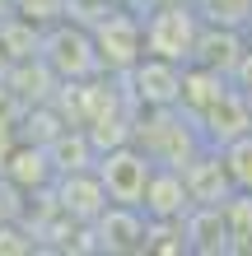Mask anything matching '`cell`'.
Returning <instances> with one entry per match:
<instances>
[{
    "instance_id": "obj_1",
    "label": "cell",
    "mask_w": 252,
    "mask_h": 256,
    "mask_svg": "<svg viewBox=\"0 0 252 256\" xmlns=\"http://www.w3.org/2000/svg\"><path fill=\"white\" fill-rule=\"evenodd\" d=\"M136 144H140L154 163L187 168V163L196 158L210 140H205L201 122L182 108V102H177V108H150V122L136 126Z\"/></svg>"
},
{
    "instance_id": "obj_2",
    "label": "cell",
    "mask_w": 252,
    "mask_h": 256,
    "mask_svg": "<svg viewBox=\"0 0 252 256\" xmlns=\"http://www.w3.org/2000/svg\"><path fill=\"white\" fill-rule=\"evenodd\" d=\"M42 61L52 66L56 84H84L103 70V52L98 38L80 24H56L42 33Z\"/></svg>"
},
{
    "instance_id": "obj_3",
    "label": "cell",
    "mask_w": 252,
    "mask_h": 256,
    "mask_svg": "<svg viewBox=\"0 0 252 256\" xmlns=\"http://www.w3.org/2000/svg\"><path fill=\"white\" fill-rule=\"evenodd\" d=\"M94 168H98V177H103V186H108L112 200H122V205H140V200H145V186H150V177H154L159 163L145 154L140 144L117 140L112 149H98Z\"/></svg>"
},
{
    "instance_id": "obj_4",
    "label": "cell",
    "mask_w": 252,
    "mask_h": 256,
    "mask_svg": "<svg viewBox=\"0 0 252 256\" xmlns=\"http://www.w3.org/2000/svg\"><path fill=\"white\" fill-rule=\"evenodd\" d=\"M201 24H205V19L196 14V5H187V0H182V5H159L150 19H145V52L191 66Z\"/></svg>"
},
{
    "instance_id": "obj_5",
    "label": "cell",
    "mask_w": 252,
    "mask_h": 256,
    "mask_svg": "<svg viewBox=\"0 0 252 256\" xmlns=\"http://www.w3.org/2000/svg\"><path fill=\"white\" fill-rule=\"evenodd\" d=\"M182 80H187V66L168 61V56H154V52H145L131 66V94H136V102H145V112L177 108L182 102Z\"/></svg>"
},
{
    "instance_id": "obj_6",
    "label": "cell",
    "mask_w": 252,
    "mask_h": 256,
    "mask_svg": "<svg viewBox=\"0 0 252 256\" xmlns=\"http://www.w3.org/2000/svg\"><path fill=\"white\" fill-rule=\"evenodd\" d=\"M94 238H98L94 242L98 252H145V242H150V214L140 205L112 200L94 219Z\"/></svg>"
},
{
    "instance_id": "obj_7",
    "label": "cell",
    "mask_w": 252,
    "mask_h": 256,
    "mask_svg": "<svg viewBox=\"0 0 252 256\" xmlns=\"http://www.w3.org/2000/svg\"><path fill=\"white\" fill-rule=\"evenodd\" d=\"M187 191H191V200L196 205H224L233 191V172H229V163H224V149L219 144H205L196 158L187 163Z\"/></svg>"
},
{
    "instance_id": "obj_8",
    "label": "cell",
    "mask_w": 252,
    "mask_h": 256,
    "mask_svg": "<svg viewBox=\"0 0 252 256\" xmlns=\"http://www.w3.org/2000/svg\"><path fill=\"white\" fill-rule=\"evenodd\" d=\"M196 122H201V130H205V140H210V144H229L233 135L252 130V98L243 94L238 84H229L224 94L196 116Z\"/></svg>"
},
{
    "instance_id": "obj_9",
    "label": "cell",
    "mask_w": 252,
    "mask_h": 256,
    "mask_svg": "<svg viewBox=\"0 0 252 256\" xmlns=\"http://www.w3.org/2000/svg\"><path fill=\"white\" fill-rule=\"evenodd\" d=\"M94 38H98V52H103V66L108 70H131L145 56V28L131 14H108Z\"/></svg>"
},
{
    "instance_id": "obj_10",
    "label": "cell",
    "mask_w": 252,
    "mask_h": 256,
    "mask_svg": "<svg viewBox=\"0 0 252 256\" xmlns=\"http://www.w3.org/2000/svg\"><path fill=\"white\" fill-rule=\"evenodd\" d=\"M191 205H196V200H191V191H187V172L159 163L154 177H150V186H145L140 210H145L150 219H187Z\"/></svg>"
},
{
    "instance_id": "obj_11",
    "label": "cell",
    "mask_w": 252,
    "mask_h": 256,
    "mask_svg": "<svg viewBox=\"0 0 252 256\" xmlns=\"http://www.w3.org/2000/svg\"><path fill=\"white\" fill-rule=\"evenodd\" d=\"M61 214H70V219H84V224H94L103 210L112 205V196H108V186H103V177H98V168L89 172V168H75V172H66L61 177Z\"/></svg>"
},
{
    "instance_id": "obj_12",
    "label": "cell",
    "mask_w": 252,
    "mask_h": 256,
    "mask_svg": "<svg viewBox=\"0 0 252 256\" xmlns=\"http://www.w3.org/2000/svg\"><path fill=\"white\" fill-rule=\"evenodd\" d=\"M187 252H201V256L233 252V233H229L224 205H191L187 210Z\"/></svg>"
},
{
    "instance_id": "obj_13",
    "label": "cell",
    "mask_w": 252,
    "mask_h": 256,
    "mask_svg": "<svg viewBox=\"0 0 252 256\" xmlns=\"http://www.w3.org/2000/svg\"><path fill=\"white\" fill-rule=\"evenodd\" d=\"M196 66H210V70H224L233 74L243 61V42H238V28H224V24H201V38H196Z\"/></svg>"
},
{
    "instance_id": "obj_14",
    "label": "cell",
    "mask_w": 252,
    "mask_h": 256,
    "mask_svg": "<svg viewBox=\"0 0 252 256\" xmlns=\"http://www.w3.org/2000/svg\"><path fill=\"white\" fill-rule=\"evenodd\" d=\"M52 172H56V163H52V149H47V144H19V149L5 158V177H10L19 191H38Z\"/></svg>"
},
{
    "instance_id": "obj_15",
    "label": "cell",
    "mask_w": 252,
    "mask_h": 256,
    "mask_svg": "<svg viewBox=\"0 0 252 256\" xmlns=\"http://www.w3.org/2000/svg\"><path fill=\"white\" fill-rule=\"evenodd\" d=\"M205 24H224V28H247L252 24V0H191Z\"/></svg>"
},
{
    "instance_id": "obj_16",
    "label": "cell",
    "mask_w": 252,
    "mask_h": 256,
    "mask_svg": "<svg viewBox=\"0 0 252 256\" xmlns=\"http://www.w3.org/2000/svg\"><path fill=\"white\" fill-rule=\"evenodd\" d=\"M224 214H229L233 252H252V191H233L224 200Z\"/></svg>"
},
{
    "instance_id": "obj_17",
    "label": "cell",
    "mask_w": 252,
    "mask_h": 256,
    "mask_svg": "<svg viewBox=\"0 0 252 256\" xmlns=\"http://www.w3.org/2000/svg\"><path fill=\"white\" fill-rule=\"evenodd\" d=\"M219 149H224V163H229V172H233V186L252 191V130L233 135V140L219 144Z\"/></svg>"
},
{
    "instance_id": "obj_18",
    "label": "cell",
    "mask_w": 252,
    "mask_h": 256,
    "mask_svg": "<svg viewBox=\"0 0 252 256\" xmlns=\"http://www.w3.org/2000/svg\"><path fill=\"white\" fill-rule=\"evenodd\" d=\"M0 252H33V242L14 228H0Z\"/></svg>"
},
{
    "instance_id": "obj_19",
    "label": "cell",
    "mask_w": 252,
    "mask_h": 256,
    "mask_svg": "<svg viewBox=\"0 0 252 256\" xmlns=\"http://www.w3.org/2000/svg\"><path fill=\"white\" fill-rule=\"evenodd\" d=\"M5 66H10V56H5V47H0V70H5Z\"/></svg>"
}]
</instances>
